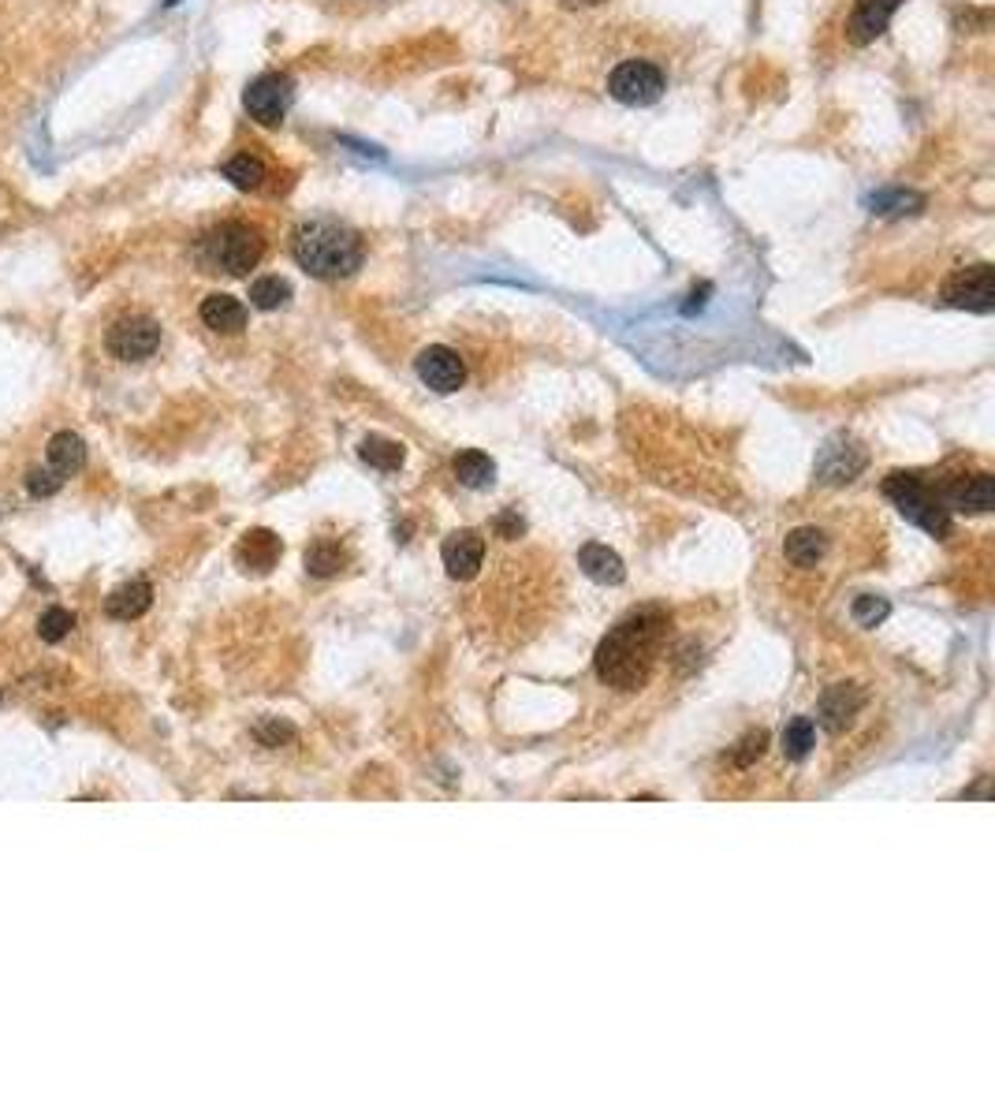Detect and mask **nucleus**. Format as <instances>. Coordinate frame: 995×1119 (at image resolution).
I'll use <instances>...</instances> for the list:
<instances>
[{"label":"nucleus","mask_w":995,"mask_h":1119,"mask_svg":"<svg viewBox=\"0 0 995 1119\" xmlns=\"http://www.w3.org/2000/svg\"><path fill=\"white\" fill-rule=\"evenodd\" d=\"M291 254L310 277L343 280L362 265V239L340 221H302L291 232Z\"/></svg>","instance_id":"nucleus-2"},{"label":"nucleus","mask_w":995,"mask_h":1119,"mask_svg":"<svg viewBox=\"0 0 995 1119\" xmlns=\"http://www.w3.org/2000/svg\"><path fill=\"white\" fill-rule=\"evenodd\" d=\"M906 4V0H858L854 4V12H850V42L854 45H869L876 42L884 31H888V23H891V15L899 12V8Z\"/></svg>","instance_id":"nucleus-14"},{"label":"nucleus","mask_w":995,"mask_h":1119,"mask_svg":"<svg viewBox=\"0 0 995 1119\" xmlns=\"http://www.w3.org/2000/svg\"><path fill=\"white\" fill-rule=\"evenodd\" d=\"M608 94L623 105H653L664 94V72L649 61H623L608 75Z\"/></svg>","instance_id":"nucleus-9"},{"label":"nucleus","mask_w":995,"mask_h":1119,"mask_svg":"<svg viewBox=\"0 0 995 1119\" xmlns=\"http://www.w3.org/2000/svg\"><path fill=\"white\" fill-rule=\"evenodd\" d=\"M291 299V284L283 277H258L250 284V302L258 310H280Z\"/></svg>","instance_id":"nucleus-26"},{"label":"nucleus","mask_w":995,"mask_h":1119,"mask_svg":"<svg viewBox=\"0 0 995 1119\" xmlns=\"http://www.w3.org/2000/svg\"><path fill=\"white\" fill-rule=\"evenodd\" d=\"M850 616H854V624H858V627H876V624H884L891 616V605L884 601V597L862 594L858 601L850 605Z\"/></svg>","instance_id":"nucleus-29"},{"label":"nucleus","mask_w":995,"mask_h":1119,"mask_svg":"<svg viewBox=\"0 0 995 1119\" xmlns=\"http://www.w3.org/2000/svg\"><path fill=\"white\" fill-rule=\"evenodd\" d=\"M280 553H283V542L265 526L246 530L239 537V545H235V560H239V567L250 575H269L272 567L280 564Z\"/></svg>","instance_id":"nucleus-13"},{"label":"nucleus","mask_w":995,"mask_h":1119,"mask_svg":"<svg viewBox=\"0 0 995 1119\" xmlns=\"http://www.w3.org/2000/svg\"><path fill=\"white\" fill-rule=\"evenodd\" d=\"M265 239L258 228L243 221H224L202 235L199 243V258L205 269L213 273H228V277H246L254 265L261 262Z\"/></svg>","instance_id":"nucleus-3"},{"label":"nucleus","mask_w":995,"mask_h":1119,"mask_svg":"<svg viewBox=\"0 0 995 1119\" xmlns=\"http://www.w3.org/2000/svg\"><path fill=\"white\" fill-rule=\"evenodd\" d=\"M862 705H865V691L858 683H835V686H827L824 691V699H821V728L824 732H832V735H839L846 732L854 724V716L862 713Z\"/></svg>","instance_id":"nucleus-12"},{"label":"nucleus","mask_w":995,"mask_h":1119,"mask_svg":"<svg viewBox=\"0 0 995 1119\" xmlns=\"http://www.w3.org/2000/svg\"><path fill=\"white\" fill-rule=\"evenodd\" d=\"M884 497H888L891 504L899 508L906 519H910V523H918L921 530H929L932 537H948L951 534L948 504H943V500L935 497L929 486H924V478L913 475V470H895V475L884 478Z\"/></svg>","instance_id":"nucleus-4"},{"label":"nucleus","mask_w":995,"mask_h":1119,"mask_svg":"<svg viewBox=\"0 0 995 1119\" xmlns=\"http://www.w3.org/2000/svg\"><path fill=\"white\" fill-rule=\"evenodd\" d=\"M291 97H295V83L288 75L265 72L246 86L243 105H246V113H250V120H258L261 127H276V124H283V116H288Z\"/></svg>","instance_id":"nucleus-7"},{"label":"nucleus","mask_w":995,"mask_h":1119,"mask_svg":"<svg viewBox=\"0 0 995 1119\" xmlns=\"http://www.w3.org/2000/svg\"><path fill=\"white\" fill-rule=\"evenodd\" d=\"M440 560H445L451 578L467 583V578H474L481 572V560H485V537H481L478 530H456V534H448L445 545H440Z\"/></svg>","instance_id":"nucleus-11"},{"label":"nucleus","mask_w":995,"mask_h":1119,"mask_svg":"<svg viewBox=\"0 0 995 1119\" xmlns=\"http://www.w3.org/2000/svg\"><path fill=\"white\" fill-rule=\"evenodd\" d=\"M567 8H593V4H605V0H564Z\"/></svg>","instance_id":"nucleus-34"},{"label":"nucleus","mask_w":995,"mask_h":1119,"mask_svg":"<svg viewBox=\"0 0 995 1119\" xmlns=\"http://www.w3.org/2000/svg\"><path fill=\"white\" fill-rule=\"evenodd\" d=\"M667 638V616L660 608H638L627 620H619L612 631L600 638L597 646V675L600 683L616 686V691H638L649 683L653 664Z\"/></svg>","instance_id":"nucleus-1"},{"label":"nucleus","mask_w":995,"mask_h":1119,"mask_svg":"<svg viewBox=\"0 0 995 1119\" xmlns=\"http://www.w3.org/2000/svg\"><path fill=\"white\" fill-rule=\"evenodd\" d=\"M105 348L120 362H142L161 348V326L146 313H124L105 332Z\"/></svg>","instance_id":"nucleus-5"},{"label":"nucleus","mask_w":995,"mask_h":1119,"mask_svg":"<svg viewBox=\"0 0 995 1119\" xmlns=\"http://www.w3.org/2000/svg\"><path fill=\"white\" fill-rule=\"evenodd\" d=\"M61 486H64V478L56 475L53 467H38V470H31V475H26V493H31V497H53Z\"/></svg>","instance_id":"nucleus-31"},{"label":"nucleus","mask_w":995,"mask_h":1119,"mask_svg":"<svg viewBox=\"0 0 995 1119\" xmlns=\"http://www.w3.org/2000/svg\"><path fill=\"white\" fill-rule=\"evenodd\" d=\"M343 567H347V553H343L340 542H332V537H318V542L307 548V572L310 575L332 578V575H340Z\"/></svg>","instance_id":"nucleus-23"},{"label":"nucleus","mask_w":995,"mask_h":1119,"mask_svg":"<svg viewBox=\"0 0 995 1119\" xmlns=\"http://www.w3.org/2000/svg\"><path fill=\"white\" fill-rule=\"evenodd\" d=\"M522 530H526V519H522V515L515 512V508H511V512H500V515H496V534L504 537V542H515Z\"/></svg>","instance_id":"nucleus-32"},{"label":"nucleus","mask_w":995,"mask_h":1119,"mask_svg":"<svg viewBox=\"0 0 995 1119\" xmlns=\"http://www.w3.org/2000/svg\"><path fill=\"white\" fill-rule=\"evenodd\" d=\"M291 724H261V728H258V739L265 743V746H280L283 739H291Z\"/></svg>","instance_id":"nucleus-33"},{"label":"nucleus","mask_w":995,"mask_h":1119,"mask_svg":"<svg viewBox=\"0 0 995 1119\" xmlns=\"http://www.w3.org/2000/svg\"><path fill=\"white\" fill-rule=\"evenodd\" d=\"M414 370H418L421 385H429L432 392L448 396V392H459L462 381H467V362L459 359V351L445 348V343H432V348L421 351L414 359Z\"/></svg>","instance_id":"nucleus-10"},{"label":"nucleus","mask_w":995,"mask_h":1119,"mask_svg":"<svg viewBox=\"0 0 995 1119\" xmlns=\"http://www.w3.org/2000/svg\"><path fill=\"white\" fill-rule=\"evenodd\" d=\"M865 463H869V451L862 448V440H854L850 434H835L816 451V478L824 486H846L862 475Z\"/></svg>","instance_id":"nucleus-8"},{"label":"nucleus","mask_w":995,"mask_h":1119,"mask_svg":"<svg viewBox=\"0 0 995 1119\" xmlns=\"http://www.w3.org/2000/svg\"><path fill=\"white\" fill-rule=\"evenodd\" d=\"M199 313H202L205 329H213V332H239L246 326V307L235 296H224V291L202 299Z\"/></svg>","instance_id":"nucleus-19"},{"label":"nucleus","mask_w":995,"mask_h":1119,"mask_svg":"<svg viewBox=\"0 0 995 1119\" xmlns=\"http://www.w3.org/2000/svg\"><path fill=\"white\" fill-rule=\"evenodd\" d=\"M578 567H582V572L600 586H619L627 578L623 556H619L616 548L600 545V542H589V545L578 548Z\"/></svg>","instance_id":"nucleus-15"},{"label":"nucleus","mask_w":995,"mask_h":1119,"mask_svg":"<svg viewBox=\"0 0 995 1119\" xmlns=\"http://www.w3.org/2000/svg\"><path fill=\"white\" fill-rule=\"evenodd\" d=\"M783 553H787V560H791L794 567H816L824 560V553H827V534H824V530H816V526H798V530H791V534H787Z\"/></svg>","instance_id":"nucleus-18"},{"label":"nucleus","mask_w":995,"mask_h":1119,"mask_svg":"<svg viewBox=\"0 0 995 1119\" xmlns=\"http://www.w3.org/2000/svg\"><path fill=\"white\" fill-rule=\"evenodd\" d=\"M921 205H924L921 194L888 191V194H876L873 199V213H884V217H902V213H918Z\"/></svg>","instance_id":"nucleus-27"},{"label":"nucleus","mask_w":995,"mask_h":1119,"mask_svg":"<svg viewBox=\"0 0 995 1119\" xmlns=\"http://www.w3.org/2000/svg\"><path fill=\"white\" fill-rule=\"evenodd\" d=\"M764 746H768V732L757 728L750 735H742V739H738V746L731 750V765H735V769H750V765L764 754Z\"/></svg>","instance_id":"nucleus-30"},{"label":"nucleus","mask_w":995,"mask_h":1119,"mask_svg":"<svg viewBox=\"0 0 995 1119\" xmlns=\"http://www.w3.org/2000/svg\"><path fill=\"white\" fill-rule=\"evenodd\" d=\"M813 746H816V728H813L810 716H794V721H787V728H783V754L787 758L791 761L810 758Z\"/></svg>","instance_id":"nucleus-25"},{"label":"nucleus","mask_w":995,"mask_h":1119,"mask_svg":"<svg viewBox=\"0 0 995 1119\" xmlns=\"http://www.w3.org/2000/svg\"><path fill=\"white\" fill-rule=\"evenodd\" d=\"M83 463H86V445L78 434H67L64 429V434H56L53 440H49V467H53L61 478L83 470Z\"/></svg>","instance_id":"nucleus-21"},{"label":"nucleus","mask_w":995,"mask_h":1119,"mask_svg":"<svg viewBox=\"0 0 995 1119\" xmlns=\"http://www.w3.org/2000/svg\"><path fill=\"white\" fill-rule=\"evenodd\" d=\"M451 470H456L459 486H467V489H489L492 482H496V463H492L485 451H478V448L459 451Z\"/></svg>","instance_id":"nucleus-20"},{"label":"nucleus","mask_w":995,"mask_h":1119,"mask_svg":"<svg viewBox=\"0 0 995 1119\" xmlns=\"http://www.w3.org/2000/svg\"><path fill=\"white\" fill-rule=\"evenodd\" d=\"M150 605H153V586L146 583V578H131V583L116 586V590L108 594L105 612L113 616V620H138Z\"/></svg>","instance_id":"nucleus-16"},{"label":"nucleus","mask_w":995,"mask_h":1119,"mask_svg":"<svg viewBox=\"0 0 995 1119\" xmlns=\"http://www.w3.org/2000/svg\"><path fill=\"white\" fill-rule=\"evenodd\" d=\"M72 627H75V616L67 612V608H45L42 612V620H38V635H42V642H61V638L72 635Z\"/></svg>","instance_id":"nucleus-28"},{"label":"nucleus","mask_w":995,"mask_h":1119,"mask_svg":"<svg viewBox=\"0 0 995 1119\" xmlns=\"http://www.w3.org/2000/svg\"><path fill=\"white\" fill-rule=\"evenodd\" d=\"M169 4H180V0H169Z\"/></svg>","instance_id":"nucleus-35"},{"label":"nucleus","mask_w":995,"mask_h":1119,"mask_svg":"<svg viewBox=\"0 0 995 1119\" xmlns=\"http://www.w3.org/2000/svg\"><path fill=\"white\" fill-rule=\"evenodd\" d=\"M224 180H228L232 186H239V191H258V186L265 183L261 157H254V153L228 157V161H224Z\"/></svg>","instance_id":"nucleus-24"},{"label":"nucleus","mask_w":995,"mask_h":1119,"mask_svg":"<svg viewBox=\"0 0 995 1119\" xmlns=\"http://www.w3.org/2000/svg\"><path fill=\"white\" fill-rule=\"evenodd\" d=\"M948 500L954 508H962V512H992V504H995V482H992V475H970V478H959V482H951L948 486Z\"/></svg>","instance_id":"nucleus-17"},{"label":"nucleus","mask_w":995,"mask_h":1119,"mask_svg":"<svg viewBox=\"0 0 995 1119\" xmlns=\"http://www.w3.org/2000/svg\"><path fill=\"white\" fill-rule=\"evenodd\" d=\"M359 456H362V463H370V467H377V470H399L403 459H407V448H403L399 440H392V437L370 434L359 445Z\"/></svg>","instance_id":"nucleus-22"},{"label":"nucleus","mask_w":995,"mask_h":1119,"mask_svg":"<svg viewBox=\"0 0 995 1119\" xmlns=\"http://www.w3.org/2000/svg\"><path fill=\"white\" fill-rule=\"evenodd\" d=\"M943 302L954 310H973V313H992L995 310V273L988 262L965 265L943 284Z\"/></svg>","instance_id":"nucleus-6"}]
</instances>
